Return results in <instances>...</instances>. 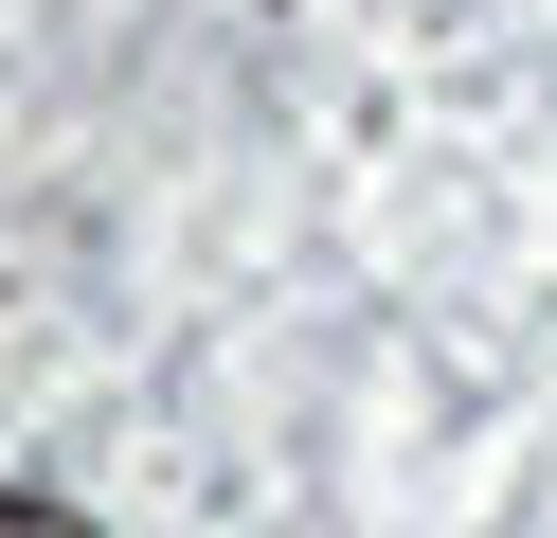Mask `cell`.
<instances>
[{"mask_svg": "<svg viewBox=\"0 0 557 538\" xmlns=\"http://www.w3.org/2000/svg\"><path fill=\"white\" fill-rule=\"evenodd\" d=\"M0 538H90V521H73V502H18V485H0Z\"/></svg>", "mask_w": 557, "mask_h": 538, "instance_id": "6da1fadb", "label": "cell"}]
</instances>
